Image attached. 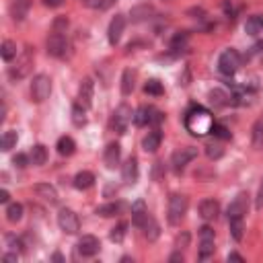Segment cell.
<instances>
[{"label": "cell", "instance_id": "obj_3", "mask_svg": "<svg viewBox=\"0 0 263 263\" xmlns=\"http://www.w3.org/2000/svg\"><path fill=\"white\" fill-rule=\"evenodd\" d=\"M31 68H33V49L25 47L23 54L17 56V62H15V66H11L9 74H11L13 80H23L31 72Z\"/></svg>", "mask_w": 263, "mask_h": 263}, {"label": "cell", "instance_id": "obj_40", "mask_svg": "<svg viewBox=\"0 0 263 263\" xmlns=\"http://www.w3.org/2000/svg\"><path fill=\"white\" fill-rule=\"evenodd\" d=\"M126 228H128V224H126V222H120L118 226H113V228H111V232H109L111 241H113V243H122V241H124V237H126Z\"/></svg>", "mask_w": 263, "mask_h": 263}, {"label": "cell", "instance_id": "obj_31", "mask_svg": "<svg viewBox=\"0 0 263 263\" xmlns=\"http://www.w3.org/2000/svg\"><path fill=\"white\" fill-rule=\"evenodd\" d=\"M0 56H3L5 62H13L17 58V43L11 39L3 41V45H0Z\"/></svg>", "mask_w": 263, "mask_h": 263}, {"label": "cell", "instance_id": "obj_51", "mask_svg": "<svg viewBox=\"0 0 263 263\" xmlns=\"http://www.w3.org/2000/svg\"><path fill=\"white\" fill-rule=\"evenodd\" d=\"M255 208H257V210H261V208H263V183H261V187H259V193H257Z\"/></svg>", "mask_w": 263, "mask_h": 263}, {"label": "cell", "instance_id": "obj_19", "mask_svg": "<svg viewBox=\"0 0 263 263\" xmlns=\"http://www.w3.org/2000/svg\"><path fill=\"white\" fill-rule=\"evenodd\" d=\"M122 175H124V181H126L128 185H134V183L138 181L140 171H138V159H136V156H130V159L126 161V165H124V169H122Z\"/></svg>", "mask_w": 263, "mask_h": 263}, {"label": "cell", "instance_id": "obj_11", "mask_svg": "<svg viewBox=\"0 0 263 263\" xmlns=\"http://www.w3.org/2000/svg\"><path fill=\"white\" fill-rule=\"evenodd\" d=\"M247 210H249V193L241 191V193H237V197L228 206V220L230 218H243L247 214Z\"/></svg>", "mask_w": 263, "mask_h": 263}, {"label": "cell", "instance_id": "obj_54", "mask_svg": "<svg viewBox=\"0 0 263 263\" xmlns=\"http://www.w3.org/2000/svg\"><path fill=\"white\" fill-rule=\"evenodd\" d=\"M228 261H245V259H243V255H239V253L232 251V253L228 255Z\"/></svg>", "mask_w": 263, "mask_h": 263}, {"label": "cell", "instance_id": "obj_7", "mask_svg": "<svg viewBox=\"0 0 263 263\" xmlns=\"http://www.w3.org/2000/svg\"><path fill=\"white\" fill-rule=\"evenodd\" d=\"M132 120H134V113L130 109V105L122 103L120 107L115 109V113L111 115V130L118 132V134H126V130H128Z\"/></svg>", "mask_w": 263, "mask_h": 263}, {"label": "cell", "instance_id": "obj_48", "mask_svg": "<svg viewBox=\"0 0 263 263\" xmlns=\"http://www.w3.org/2000/svg\"><path fill=\"white\" fill-rule=\"evenodd\" d=\"M115 3V0H95V9H101V11H105V9H109L111 5Z\"/></svg>", "mask_w": 263, "mask_h": 263}, {"label": "cell", "instance_id": "obj_5", "mask_svg": "<svg viewBox=\"0 0 263 263\" xmlns=\"http://www.w3.org/2000/svg\"><path fill=\"white\" fill-rule=\"evenodd\" d=\"M51 95V78L47 74H37L31 82V99L35 103H43Z\"/></svg>", "mask_w": 263, "mask_h": 263}, {"label": "cell", "instance_id": "obj_10", "mask_svg": "<svg viewBox=\"0 0 263 263\" xmlns=\"http://www.w3.org/2000/svg\"><path fill=\"white\" fill-rule=\"evenodd\" d=\"M210 255H214V228L206 224L199 228V259H208Z\"/></svg>", "mask_w": 263, "mask_h": 263}, {"label": "cell", "instance_id": "obj_12", "mask_svg": "<svg viewBox=\"0 0 263 263\" xmlns=\"http://www.w3.org/2000/svg\"><path fill=\"white\" fill-rule=\"evenodd\" d=\"M134 122H136V126L161 124V122H163V113L156 111L154 107H140V109L134 113Z\"/></svg>", "mask_w": 263, "mask_h": 263}, {"label": "cell", "instance_id": "obj_23", "mask_svg": "<svg viewBox=\"0 0 263 263\" xmlns=\"http://www.w3.org/2000/svg\"><path fill=\"white\" fill-rule=\"evenodd\" d=\"M27 13H29V0H13V3H11V17L17 23L25 21Z\"/></svg>", "mask_w": 263, "mask_h": 263}, {"label": "cell", "instance_id": "obj_52", "mask_svg": "<svg viewBox=\"0 0 263 263\" xmlns=\"http://www.w3.org/2000/svg\"><path fill=\"white\" fill-rule=\"evenodd\" d=\"M9 199H11V193L7 189L0 191V203H9Z\"/></svg>", "mask_w": 263, "mask_h": 263}, {"label": "cell", "instance_id": "obj_21", "mask_svg": "<svg viewBox=\"0 0 263 263\" xmlns=\"http://www.w3.org/2000/svg\"><path fill=\"white\" fill-rule=\"evenodd\" d=\"M208 97H210V103H212L214 107H218V109L228 107V105L232 103L230 101V95L226 91H222V89H212V91L208 93Z\"/></svg>", "mask_w": 263, "mask_h": 263}, {"label": "cell", "instance_id": "obj_6", "mask_svg": "<svg viewBox=\"0 0 263 263\" xmlns=\"http://www.w3.org/2000/svg\"><path fill=\"white\" fill-rule=\"evenodd\" d=\"M197 159V148L195 146H185V148H179L173 152L171 156V165H173V171L175 173H181L191 161Z\"/></svg>", "mask_w": 263, "mask_h": 263}, {"label": "cell", "instance_id": "obj_45", "mask_svg": "<svg viewBox=\"0 0 263 263\" xmlns=\"http://www.w3.org/2000/svg\"><path fill=\"white\" fill-rule=\"evenodd\" d=\"M66 29H68V19L66 17H58L54 21V31L56 33H66Z\"/></svg>", "mask_w": 263, "mask_h": 263}, {"label": "cell", "instance_id": "obj_16", "mask_svg": "<svg viewBox=\"0 0 263 263\" xmlns=\"http://www.w3.org/2000/svg\"><path fill=\"white\" fill-rule=\"evenodd\" d=\"M148 216H150V212H148L144 199H136V201L132 203V224L138 226V228H144Z\"/></svg>", "mask_w": 263, "mask_h": 263}, {"label": "cell", "instance_id": "obj_41", "mask_svg": "<svg viewBox=\"0 0 263 263\" xmlns=\"http://www.w3.org/2000/svg\"><path fill=\"white\" fill-rule=\"evenodd\" d=\"M187 33H177L175 37H173V41H171V47L173 49H183L185 47V43H187Z\"/></svg>", "mask_w": 263, "mask_h": 263}, {"label": "cell", "instance_id": "obj_44", "mask_svg": "<svg viewBox=\"0 0 263 263\" xmlns=\"http://www.w3.org/2000/svg\"><path fill=\"white\" fill-rule=\"evenodd\" d=\"M212 134H214L216 138H220V140H230V132H228L224 126H216V124H214Z\"/></svg>", "mask_w": 263, "mask_h": 263}, {"label": "cell", "instance_id": "obj_8", "mask_svg": "<svg viewBox=\"0 0 263 263\" xmlns=\"http://www.w3.org/2000/svg\"><path fill=\"white\" fill-rule=\"evenodd\" d=\"M58 226L66 235H76L80 230V220H78L76 212H72V210H68V208H62L58 212Z\"/></svg>", "mask_w": 263, "mask_h": 263}, {"label": "cell", "instance_id": "obj_13", "mask_svg": "<svg viewBox=\"0 0 263 263\" xmlns=\"http://www.w3.org/2000/svg\"><path fill=\"white\" fill-rule=\"evenodd\" d=\"M124 29H126V17L124 15H115L109 23V29H107V39L111 45H118L122 35H124Z\"/></svg>", "mask_w": 263, "mask_h": 263}, {"label": "cell", "instance_id": "obj_50", "mask_svg": "<svg viewBox=\"0 0 263 263\" xmlns=\"http://www.w3.org/2000/svg\"><path fill=\"white\" fill-rule=\"evenodd\" d=\"M17 259H19L17 251H15V253H7V255L3 257V261H5V263H17Z\"/></svg>", "mask_w": 263, "mask_h": 263}, {"label": "cell", "instance_id": "obj_35", "mask_svg": "<svg viewBox=\"0 0 263 263\" xmlns=\"http://www.w3.org/2000/svg\"><path fill=\"white\" fill-rule=\"evenodd\" d=\"M17 140H19V136H17V132L15 130H9V132H5L3 134V152H9V150H13L15 146H17Z\"/></svg>", "mask_w": 263, "mask_h": 263}, {"label": "cell", "instance_id": "obj_29", "mask_svg": "<svg viewBox=\"0 0 263 263\" xmlns=\"http://www.w3.org/2000/svg\"><path fill=\"white\" fill-rule=\"evenodd\" d=\"M144 237L152 243V241H156L159 239V235H161V226H159V222H156L152 216H148V220H146V224H144Z\"/></svg>", "mask_w": 263, "mask_h": 263}, {"label": "cell", "instance_id": "obj_9", "mask_svg": "<svg viewBox=\"0 0 263 263\" xmlns=\"http://www.w3.org/2000/svg\"><path fill=\"white\" fill-rule=\"evenodd\" d=\"M45 47H47V54H49L51 58H62V56L66 54V47H68L64 33L51 31L49 37H47V41H45Z\"/></svg>", "mask_w": 263, "mask_h": 263}, {"label": "cell", "instance_id": "obj_42", "mask_svg": "<svg viewBox=\"0 0 263 263\" xmlns=\"http://www.w3.org/2000/svg\"><path fill=\"white\" fill-rule=\"evenodd\" d=\"M189 232H181L179 237H177V241H175V247H177V251H185L187 247H189Z\"/></svg>", "mask_w": 263, "mask_h": 263}, {"label": "cell", "instance_id": "obj_14", "mask_svg": "<svg viewBox=\"0 0 263 263\" xmlns=\"http://www.w3.org/2000/svg\"><path fill=\"white\" fill-rule=\"evenodd\" d=\"M93 93H95V82L93 78H82L80 86H78V103L84 109L93 107Z\"/></svg>", "mask_w": 263, "mask_h": 263}, {"label": "cell", "instance_id": "obj_18", "mask_svg": "<svg viewBox=\"0 0 263 263\" xmlns=\"http://www.w3.org/2000/svg\"><path fill=\"white\" fill-rule=\"evenodd\" d=\"M103 161H105V165H107V169H115L120 165V161H122V146L118 142L107 144L105 154H103Z\"/></svg>", "mask_w": 263, "mask_h": 263}, {"label": "cell", "instance_id": "obj_53", "mask_svg": "<svg viewBox=\"0 0 263 263\" xmlns=\"http://www.w3.org/2000/svg\"><path fill=\"white\" fill-rule=\"evenodd\" d=\"M169 261H171V263H175V261H183V253H181V251H177V253H173V255L169 257Z\"/></svg>", "mask_w": 263, "mask_h": 263}, {"label": "cell", "instance_id": "obj_20", "mask_svg": "<svg viewBox=\"0 0 263 263\" xmlns=\"http://www.w3.org/2000/svg\"><path fill=\"white\" fill-rule=\"evenodd\" d=\"M161 142H163V134H161L159 130H152V132H148V134L144 136L142 148H144L146 152H156V150L161 148Z\"/></svg>", "mask_w": 263, "mask_h": 263}, {"label": "cell", "instance_id": "obj_24", "mask_svg": "<svg viewBox=\"0 0 263 263\" xmlns=\"http://www.w3.org/2000/svg\"><path fill=\"white\" fill-rule=\"evenodd\" d=\"M154 15V9L150 5H140V7H134L130 17H132V23H142V21H148L152 19Z\"/></svg>", "mask_w": 263, "mask_h": 263}, {"label": "cell", "instance_id": "obj_34", "mask_svg": "<svg viewBox=\"0 0 263 263\" xmlns=\"http://www.w3.org/2000/svg\"><path fill=\"white\" fill-rule=\"evenodd\" d=\"M72 124H74L76 128L86 126V109L82 107L80 103H76L74 107H72Z\"/></svg>", "mask_w": 263, "mask_h": 263}, {"label": "cell", "instance_id": "obj_25", "mask_svg": "<svg viewBox=\"0 0 263 263\" xmlns=\"http://www.w3.org/2000/svg\"><path fill=\"white\" fill-rule=\"evenodd\" d=\"M134 86H136V70L126 68L124 74H122V95H124V97L132 95Z\"/></svg>", "mask_w": 263, "mask_h": 263}, {"label": "cell", "instance_id": "obj_1", "mask_svg": "<svg viewBox=\"0 0 263 263\" xmlns=\"http://www.w3.org/2000/svg\"><path fill=\"white\" fill-rule=\"evenodd\" d=\"M185 128L193 136H206V134L212 132V128H214V118H212V113L206 111V109H199V107L191 109L187 113V118H185Z\"/></svg>", "mask_w": 263, "mask_h": 263}, {"label": "cell", "instance_id": "obj_49", "mask_svg": "<svg viewBox=\"0 0 263 263\" xmlns=\"http://www.w3.org/2000/svg\"><path fill=\"white\" fill-rule=\"evenodd\" d=\"M45 3V7H49V9H60L62 5H64V0H43Z\"/></svg>", "mask_w": 263, "mask_h": 263}, {"label": "cell", "instance_id": "obj_32", "mask_svg": "<svg viewBox=\"0 0 263 263\" xmlns=\"http://www.w3.org/2000/svg\"><path fill=\"white\" fill-rule=\"evenodd\" d=\"M58 152L62 154V156H72L74 154V150H76V142L70 138V136H62L60 140H58Z\"/></svg>", "mask_w": 263, "mask_h": 263}, {"label": "cell", "instance_id": "obj_28", "mask_svg": "<svg viewBox=\"0 0 263 263\" xmlns=\"http://www.w3.org/2000/svg\"><path fill=\"white\" fill-rule=\"evenodd\" d=\"M122 201H109V203H103L97 208V214L103 216V218H109V216H115L122 212Z\"/></svg>", "mask_w": 263, "mask_h": 263}, {"label": "cell", "instance_id": "obj_38", "mask_svg": "<svg viewBox=\"0 0 263 263\" xmlns=\"http://www.w3.org/2000/svg\"><path fill=\"white\" fill-rule=\"evenodd\" d=\"M206 154H208L210 161H218L220 156L224 154V148H222L220 144H208V146H206Z\"/></svg>", "mask_w": 263, "mask_h": 263}, {"label": "cell", "instance_id": "obj_33", "mask_svg": "<svg viewBox=\"0 0 263 263\" xmlns=\"http://www.w3.org/2000/svg\"><path fill=\"white\" fill-rule=\"evenodd\" d=\"M21 218H23V206L19 201L9 203V208H7V220L13 222V224H17Z\"/></svg>", "mask_w": 263, "mask_h": 263}, {"label": "cell", "instance_id": "obj_15", "mask_svg": "<svg viewBox=\"0 0 263 263\" xmlns=\"http://www.w3.org/2000/svg\"><path fill=\"white\" fill-rule=\"evenodd\" d=\"M101 249V243L95 235H84L80 241H78V253L82 257H95Z\"/></svg>", "mask_w": 263, "mask_h": 263}, {"label": "cell", "instance_id": "obj_36", "mask_svg": "<svg viewBox=\"0 0 263 263\" xmlns=\"http://www.w3.org/2000/svg\"><path fill=\"white\" fill-rule=\"evenodd\" d=\"M230 235L235 241H243V230H245V224H243V218H230Z\"/></svg>", "mask_w": 263, "mask_h": 263}, {"label": "cell", "instance_id": "obj_2", "mask_svg": "<svg viewBox=\"0 0 263 263\" xmlns=\"http://www.w3.org/2000/svg\"><path fill=\"white\" fill-rule=\"evenodd\" d=\"M187 208H189V199L183 193H173L169 197V208H167V220L171 226L181 224V220L187 214Z\"/></svg>", "mask_w": 263, "mask_h": 263}, {"label": "cell", "instance_id": "obj_17", "mask_svg": "<svg viewBox=\"0 0 263 263\" xmlns=\"http://www.w3.org/2000/svg\"><path fill=\"white\" fill-rule=\"evenodd\" d=\"M218 214H220V203L216 201V199H212V197H208V199H203L201 203H199V216L203 218V220H216L218 218Z\"/></svg>", "mask_w": 263, "mask_h": 263}, {"label": "cell", "instance_id": "obj_27", "mask_svg": "<svg viewBox=\"0 0 263 263\" xmlns=\"http://www.w3.org/2000/svg\"><path fill=\"white\" fill-rule=\"evenodd\" d=\"M95 185V175L91 173V171H80V173H76V177H74V187L76 189H91Z\"/></svg>", "mask_w": 263, "mask_h": 263}, {"label": "cell", "instance_id": "obj_39", "mask_svg": "<svg viewBox=\"0 0 263 263\" xmlns=\"http://www.w3.org/2000/svg\"><path fill=\"white\" fill-rule=\"evenodd\" d=\"M144 91H146L148 95H152V97H161V95L165 93V89H163V84H161L159 80H148L146 86H144Z\"/></svg>", "mask_w": 263, "mask_h": 263}, {"label": "cell", "instance_id": "obj_30", "mask_svg": "<svg viewBox=\"0 0 263 263\" xmlns=\"http://www.w3.org/2000/svg\"><path fill=\"white\" fill-rule=\"evenodd\" d=\"M251 142H253V148H255V150H261V148H263V120H257V122L253 124Z\"/></svg>", "mask_w": 263, "mask_h": 263}, {"label": "cell", "instance_id": "obj_22", "mask_svg": "<svg viewBox=\"0 0 263 263\" xmlns=\"http://www.w3.org/2000/svg\"><path fill=\"white\" fill-rule=\"evenodd\" d=\"M35 193H37L41 199L49 201V203H58V191H56L54 185H49V183H37V185H35Z\"/></svg>", "mask_w": 263, "mask_h": 263}, {"label": "cell", "instance_id": "obj_47", "mask_svg": "<svg viewBox=\"0 0 263 263\" xmlns=\"http://www.w3.org/2000/svg\"><path fill=\"white\" fill-rule=\"evenodd\" d=\"M163 173H165V165H163L161 161H156L154 167H152V177H154V181H159V179L163 177Z\"/></svg>", "mask_w": 263, "mask_h": 263}, {"label": "cell", "instance_id": "obj_43", "mask_svg": "<svg viewBox=\"0 0 263 263\" xmlns=\"http://www.w3.org/2000/svg\"><path fill=\"white\" fill-rule=\"evenodd\" d=\"M7 243H9V247H11L13 251L23 253V243H21V239H17L15 235H7Z\"/></svg>", "mask_w": 263, "mask_h": 263}, {"label": "cell", "instance_id": "obj_37", "mask_svg": "<svg viewBox=\"0 0 263 263\" xmlns=\"http://www.w3.org/2000/svg\"><path fill=\"white\" fill-rule=\"evenodd\" d=\"M261 29H263V25H261V15L249 17V21H247V25H245V31H247L249 35H257Z\"/></svg>", "mask_w": 263, "mask_h": 263}, {"label": "cell", "instance_id": "obj_4", "mask_svg": "<svg viewBox=\"0 0 263 263\" xmlns=\"http://www.w3.org/2000/svg\"><path fill=\"white\" fill-rule=\"evenodd\" d=\"M241 66V56L237 49H224L220 58H218V70L224 74V76H232Z\"/></svg>", "mask_w": 263, "mask_h": 263}, {"label": "cell", "instance_id": "obj_26", "mask_svg": "<svg viewBox=\"0 0 263 263\" xmlns=\"http://www.w3.org/2000/svg\"><path fill=\"white\" fill-rule=\"evenodd\" d=\"M29 159H31V165H35V167L45 165V161H47V148L43 144H35L31 148V152H29Z\"/></svg>", "mask_w": 263, "mask_h": 263}, {"label": "cell", "instance_id": "obj_46", "mask_svg": "<svg viewBox=\"0 0 263 263\" xmlns=\"http://www.w3.org/2000/svg\"><path fill=\"white\" fill-rule=\"evenodd\" d=\"M13 163H15L19 169H25V167H27V163H31V159L19 152V154H15V156H13Z\"/></svg>", "mask_w": 263, "mask_h": 263}]
</instances>
